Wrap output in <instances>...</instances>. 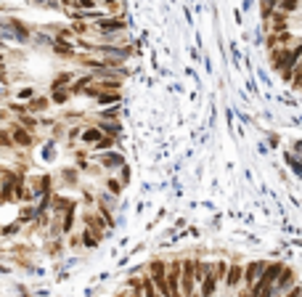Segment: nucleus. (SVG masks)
I'll use <instances>...</instances> for the list:
<instances>
[{
    "label": "nucleus",
    "mask_w": 302,
    "mask_h": 297,
    "mask_svg": "<svg viewBox=\"0 0 302 297\" xmlns=\"http://www.w3.org/2000/svg\"><path fill=\"white\" fill-rule=\"evenodd\" d=\"M148 279L154 281V287L162 297H170V287H167V263L162 257L151 260L148 263Z\"/></svg>",
    "instance_id": "1"
},
{
    "label": "nucleus",
    "mask_w": 302,
    "mask_h": 297,
    "mask_svg": "<svg viewBox=\"0 0 302 297\" xmlns=\"http://www.w3.org/2000/svg\"><path fill=\"white\" fill-rule=\"evenodd\" d=\"M262 29H265V35H278V32H289L292 29V16L289 14H284V11H273V14L262 21Z\"/></svg>",
    "instance_id": "2"
},
{
    "label": "nucleus",
    "mask_w": 302,
    "mask_h": 297,
    "mask_svg": "<svg viewBox=\"0 0 302 297\" xmlns=\"http://www.w3.org/2000/svg\"><path fill=\"white\" fill-rule=\"evenodd\" d=\"M244 284V263H239V260H234V263H228V273L223 279V287L234 294L236 289H241Z\"/></svg>",
    "instance_id": "3"
},
{
    "label": "nucleus",
    "mask_w": 302,
    "mask_h": 297,
    "mask_svg": "<svg viewBox=\"0 0 302 297\" xmlns=\"http://www.w3.org/2000/svg\"><path fill=\"white\" fill-rule=\"evenodd\" d=\"M125 27H127L125 16H103V19L96 21V29H98L101 35H106V38H111L114 32H122Z\"/></svg>",
    "instance_id": "4"
},
{
    "label": "nucleus",
    "mask_w": 302,
    "mask_h": 297,
    "mask_svg": "<svg viewBox=\"0 0 302 297\" xmlns=\"http://www.w3.org/2000/svg\"><path fill=\"white\" fill-rule=\"evenodd\" d=\"M265 263L268 260H249V263H244V289H252V284L260 279Z\"/></svg>",
    "instance_id": "5"
},
{
    "label": "nucleus",
    "mask_w": 302,
    "mask_h": 297,
    "mask_svg": "<svg viewBox=\"0 0 302 297\" xmlns=\"http://www.w3.org/2000/svg\"><path fill=\"white\" fill-rule=\"evenodd\" d=\"M98 164H103L106 170H120V168H125V157L120 151H114V149H109V151H101L98 154Z\"/></svg>",
    "instance_id": "6"
},
{
    "label": "nucleus",
    "mask_w": 302,
    "mask_h": 297,
    "mask_svg": "<svg viewBox=\"0 0 302 297\" xmlns=\"http://www.w3.org/2000/svg\"><path fill=\"white\" fill-rule=\"evenodd\" d=\"M217 287H220V281H217V276L212 273V268L207 271V276L196 284V292H199L202 297H215V292H217Z\"/></svg>",
    "instance_id": "7"
},
{
    "label": "nucleus",
    "mask_w": 302,
    "mask_h": 297,
    "mask_svg": "<svg viewBox=\"0 0 302 297\" xmlns=\"http://www.w3.org/2000/svg\"><path fill=\"white\" fill-rule=\"evenodd\" d=\"M11 138H14V144H19V146H32V133L27 127H14L11 130Z\"/></svg>",
    "instance_id": "8"
},
{
    "label": "nucleus",
    "mask_w": 302,
    "mask_h": 297,
    "mask_svg": "<svg viewBox=\"0 0 302 297\" xmlns=\"http://www.w3.org/2000/svg\"><path fill=\"white\" fill-rule=\"evenodd\" d=\"M80 138H83V144L93 146V144H98V141L103 138V133H101V127H98V125H93V127H85L83 133H80Z\"/></svg>",
    "instance_id": "9"
},
{
    "label": "nucleus",
    "mask_w": 302,
    "mask_h": 297,
    "mask_svg": "<svg viewBox=\"0 0 302 297\" xmlns=\"http://www.w3.org/2000/svg\"><path fill=\"white\" fill-rule=\"evenodd\" d=\"M278 11H284V14H289V16H294L297 11L302 8V0H278V6H276Z\"/></svg>",
    "instance_id": "10"
},
{
    "label": "nucleus",
    "mask_w": 302,
    "mask_h": 297,
    "mask_svg": "<svg viewBox=\"0 0 302 297\" xmlns=\"http://www.w3.org/2000/svg\"><path fill=\"white\" fill-rule=\"evenodd\" d=\"M53 51L59 53V56H74V45L66 43L64 38H56V40H53Z\"/></svg>",
    "instance_id": "11"
},
{
    "label": "nucleus",
    "mask_w": 302,
    "mask_h": 297,
    "mask_svg": "<svg viewBox=\"0 0 302 297\" xmlns=\"http://www.w3.org/2000/svg\"><path fill=\"white\" fill-rule=\"evenodd\" d=\"M98 127H101V133L109 136V138H120V133H122L120 122H98Z\"/></svg>",
    "instance_id": "12"
},
{
    "label": "nucleus",
    "mask_w": 302,
    "mask_h": 297,
    "mask_svg": "<svg viewBox=\"0 0 302 297\" xmlns=\"http://www.w3.org/2000/svg\"><path fill=\"white\" fill-rule=\"evenodd\" d=\"M51 106V98H29V104H27V112H32V114H37V112H45Z\"/></svg>",
    "instance_id": "13"
},
{
    "label": "nucleus",
    "mask_w": 302,
    "mask_h": 297,
    "mask_svg": "<svg viewBox=\"0 0 302 297\" xmlns=\"http://www.w3.org/2000/svg\"><path fill=\"white\" fill-rule=\"evenodd\" d=\"M141 292H143V297H162L157 292V287H154V281L148 279V273H146V276H141Z\"/></svg>",
    "instance_id": "14"
},
{
    "label": "nucleus",
    "mask_w": 302,
    "mask_h": 297,
    "mask_svg": "<svg viewBox=\"0 0 302 297\" xmlns=\"http://www.w3.org/2000/svg\"><path fill=\"white\" fill-rule=\"evenodd\" d=\"M284 159L289 162V168H292L294 173H299V175H302V157H299V154H294V151H286V154H284Z\"/></svg>",
    "instance_id": "15"
},
{
    "label": "nucleus",
    "mask_w": 302,
    "mask_h": 297,
    "mask_svg": "<svg viewBox=\"0 0 302 297\" xmlns=\"http://www.w3.org/2000/svg\"><path fill=\"white\" fill-rule=\"evenodd\" d=\"M114 144H117V138H109V136H103L98 144H93V151L96 154H101V151H109V149H114Z\"/></svg>",
    "instance_id": "16"
},
{
    "label": "nucleus",
    "mask_w": 302,
    "mask_h": 297,
    "mask_svg": "<svg viewBox=\"0 0 302 297\" xmlns=\"http://www.w3.org/2000/svg\"><path fill=\"white\" fill-rule=\"evenodd\" d=\"M212 273H215V276H217V281H220V284H223V279H225V273H228V260H223V257H220V260H217V263H212Z\"/></svg>",
    "instance_id": "17"
},
{
    "label": "nucleus",
    "mask_w": 302,
    "mask_h": 297,
    "mask_svg": "<svg viewBox=\"0 0 302 297\" xmlns=\"http://www.w3.org/2000/svg\"><path fill=\"white\" fill-rule=\"evenodd\" d=\"M120 98H122L120 90H106V93H98V96H96L98 104H117Z\"/></svg>",
    "instance_id": "18"
},
{
    "label": "nucleus",
    "mask_w": 302,
    "mask_h": 297,
    "mask_svg": "<svg viewBox=\"0 0 302 297\" xmlns=\"http://www.w3.org/2000/svg\"><path fill=\"white\" fill-rule=\"evenodd\" d=\"M72 8H77V11H96L98 0H72Z\"/></svg>",
    "instance_id": "19"
},
{
    "label": "nucleus",
    "mask_w": 302,
    "mask_h": 297,
    "mask_svg": "<svg viewBox=\"0 0 302 297\" xmlns=\"http://www.w3.org/2000/svg\"><path fill=\"white\" fill-rule=\"evenodd\" d=\"M69 96H72V93H69V88H61V90H53V96H51V104H66L69 101Z\"/></svg>",
    "instance_id": "20"
},
{
    "label": "nucleus",
    "mask_w": 302,
    "mask_h": 297,
    "mask_svg": "<svg viewBox=\"0 0 302 297\" xmlns=\"http://www.w3.org/2000/svg\"><path fill=\"white\" fill-rule=\"evenodd\" d=\"M106 188H109V194H111V196H120L125 186L117 181V178H109V181H106Z\"/></svg>",
    "instance_id": "21"
},
{
    "label": "nucleus",
    "mask_w": 302,
    "mask_h": 297,
    "mask_svg": "<svg viewBox=\"0 0 302 297\" xmlns=\"http://www.w3.org/2000/svg\"><path fill=\"white\" fill-rule=\"evenodd\" d=\"M120 183L122 186L130 183V168H127V164H125V168H120Z\"/></svg>",
    "instance_id": "22"
},
{
    "label": "nucleus",
    "mask_w": 302,
    "mask_h": 297,
    "mask_svg": "<svg viewBox=\"0 0 302 297\" xmlns=\"http://www.w3.org/2000/svg\"><path fill=\"white\" fill-rule=\"evenodd\" d=\"M289 85H292L294 90H299V93H302V72H294V80L289 82Z\"/></svg>",
    "instance_id": "23"
},
{
    "label": "nucleus",
    "mask_w": 302,
    "mask_h": 297,
    "mask_svg": "<svg viewBox=\"0 0 302 297\" xmlns=\"http://www.w3.org/2000/svg\"><path fill=\"white\" fill-rule=\"evenodd\" d=\"M0 144H3L6 149H11V144H14V138H11L8 133H3V130H0Z\"/></svg>",
    "instance_id": "24"
},
{
    "label": "nucleus",
    "mask_w": 302,
    "mask_h": 297,
    "mask_svg": "<svg viewBox=\"0 0 302 297\" xmlns=\"http://www.w3.org/2000/svg\"><path fill=\"white\" fill-rule=\"evenodd\" d=\"M294 154H299V157H302V138L294 141Z\"/></svg>",
    "instance_id": "25"
},
{
    "label": "nucleus",
    "mask_w": 302,
    "mask_h": 297,
    "mask_svg": "<svg viewBox=\"0 0 302 297\" xmlns=\"http://www.w3.org/2000/svg\"><path fill=\"white\" fill-rule=\"evenodd\" d=\"M19 96H21V98H32V88H24V90L19 93Z\"/></svg>",
    "instance_id": "26"
},
{
    "label": "nucleus",
    "mask_w": 302,
    "mask_h": 297,
    "mask_svg": "<svg viewBox=\"0 0 302 297\" xmlns=\"http://www.w3.org/2000/svg\"><path fill=\"white\" fill-rule=\"evenodd\" d=\"M191 297H202V294H199V292H194V294H191Z\"/></svg>",
    "instance_id": "27"
},
{
    "label": "nucleus",
    "mask_w": 302,
    "mask_h": 297,
    "mask_svg": "<svg viewBox=\"0 0 302 297\" xmlns=\"http://www.w3.org/2000/svg\"><path fill=\"white\" fill-rule=\"evenodd\" d=\"M0 69H3V56H0Z\"/></svg>",
    "instance_id": "28"
}]
</instances>
